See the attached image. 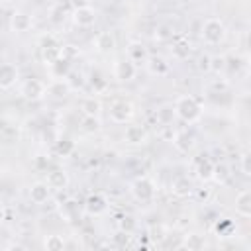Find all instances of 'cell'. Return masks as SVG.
Instances as JSON below:
<instances>
[{
	"label": "cell",
	"mask_w": 251,
	"mask_h": 251,
	"mask_svg": "<svg viewBox=\"0 0 251 251\" xmlns=\"http://www.w3.org/2000/svg\"><path fill=\"white\" fill-rule=\"evenodd\" d=\"M155 118H157V124H159V126H171L173 120L176 118V116H175V108H173V106H161V108L155 112Z\"/></svg>",
	"instance_id": "484cf974"
},
{
	"label": "cell",
	"mask_w": 251,
	"mask_h": 251,
	"mask_svg": "<svg viewBox=\"0 0 251 251\" xmlns=\"http://www.w3.org/2000/svg\"><path fill=\"white\" fill-rule=\"evenodd\" d=\"M31 16L27 12H22V10H14L12 16H10V29L14 33H25L31 29Z\"/></svg>",
	"instance_id": "8fae6325"
},
{
	"label": "cell",
	"mask_w": 251,
	"mask_h": 251,
	"mask_svg": "<svg viewBox=\"0 0 251 251\" xmlns=\"http://www.w3.org/2000/svg\"><path fill=\"white\" fill-rule=\"evenodd\" d=\"M55 149H57L59 155L67 157V155L73 153V149H75V141H71V139H67V137H65V139H59L57 145H55Z\"/></svg>",
	"instance_id": "1f68e13d"
},
{
	"label": "cell",
	"mask_w": 251,
	"mask_h": 251,
	"mask_svg": "<svg viewBox=\"0 0 251 251\" xmlns=\"http://www.w3.org/2000/svg\"><path fill=\"white\" fill-rule=\"evenodd\" d=\"M4 220H6V210H4L2 206H0V226L4 224Z\"/></svg>",
	"instance_id": "ab89813d"
},
{
	"label": "cell",
	"mask_w": 251,
	"mask_h": 251,
	"mask_svg": "<svg viewBox=\"0 0 251 251\" xmlns=\"http://www.w3.org/2000/svg\"><path fill=\"white\" fill-rule=\"evenodd\" d=\"M20 94L29 100V102H37L41 100L45 94H47V84L41 80V78H35V76H29L25 80H22L20 84Z\"/></svg>",
	"instance_id": "277c9868"
},
{
	"label": "cell",
	"mask_w": 251,
	"mask_h": 251,
	"mask_svg": "<svg viewBox=\"0 0 251 251\" xmlns=\"http://www.w3.org/2000/svg\"><path fill=\"white\" fill-rule=\"evenodd\" d=\"M135 75H137V67H135V63L129 61L127 57L118 59V61L114 63V76H116L120 82H129V80L135 78Z\"/></svg>",
	"instance_id": "52a82bcc"
},
{
	"label": "cell",
	"mask_w": 251,
	"mask_h": 251,
	"mask_svg": "<svg viewBox=\"0 0 251 251\" xmlns=\"http://www.w3.org/2000/svg\"><path fill=\"white\" fill-rule=\"evenodd\" d=\"M212 173H214V163L210 159H200L196 163V176L204 182L212 180Z\"/></svg>",
	"instance_id": "603a6c76"
},
{
	"label": "cell",
	"mask_w": 251,
	"mask_h": 251,
	"mask_svg": "<svg viewBox=\"0 0 251 251\" xmlns=\"http://www.w3.org/2000/svg\"><path fill=\"white\" fill-rule=\"evenodd\" d=\"M210 194H212L210 188H198V190H196V196H198L200 200H204V202L210 198Z\"/></svg>",
	"instance_id": "f35d334b"
},
{
	"label": "cell",
	"mask_w": 251,
	"mask_h": 251,
	"mask_svg": "<svg viewBox=\"0 0 251 251\" xmlns=\"http://www.w3.org/2000/svg\"><path fill=\"white\" fill-rule=\"evenodd\" d=\"M114 241L116 243H120V245H126L127 241H129V233H126V231H118V235H114Z\"/></svg>",
	"instance_id": "74e56055"
},
{
	"label": "cell",
	"mask_w": 251,
	"mask_h": 251,
	"mask_svg": "<svg viewBox=\"0 0 251 251\" xmlns=\"http://www.w3.org/2000/svg\"><path fill=\"white\" fill-rule=\"evenodd\" d=\"M69 92H71V84L67 82V78H53V82L47 84V94L55 98H65Z\"/></svg>",
	"instance_id": "ffe728a7"
},
{
	"label": "cell",
	"mask_w": 251,
	"mask_h": 251,
	"mask_svg": "<svg viewBox=\"0 0 251 251\" xmlns=\"http://www.w3.org/2000/svg\"><path fill=\"white\" fill-rule=\"evenodd\" d=\"M147 69L151 75L155 76H165L169 73V63L163 59V57H147Z\"/></svg>",
	"instance_id": "44dd1931"
},
{
	"label": "cell",
	"mask_w": 251,
	"mask_h": 251,
	"mask_svg": "<svg viewBox=\"0 0 251 251\" xmlns=\"http://www.w3.org/2000/svg\"><path fill=\"white\" fill-rule=\"evenodd\" d=\"M235 214L241 218H251V192L249 190H241L235 196Z\"/></svg>",
	"instance_id": "ac0fdd59"
},
{
	"label": "cell",
	"mask_w": 251,
	"mask_h": 251,
	"mask_svg": "<svg viewBox=\"0 0 251 251\" xmlns=\"http://www.w3.org/2000/svg\"><path fill=\"white\" fill-rule=\"evenodd\" d=\"M173 37V29L169 27V25H161L157 31H155V39L157 41H167V39H171Z\"/></svg>",
	"instance_id": "e575fe53"
},
{
	"label": "cell",
	"mask_w": 251,
	"mask_h": 251,
	"mask_svg": "<svg viewBox=\"0 0 251 251\" xmlns=\"http://www.w3.org/2000/svg\"><path fill=\"white\" fill-rule=\"evenodd\" d=\"M39 49H41V57L47 67L61 57V43L55 39V35H43L39 39Z\"/></svg>",
	"instance_id": "5b68a950"
},
{
	"label": "cell",
	"mask_w": 251,
	"mask_h": 251,
	"mask_svg": "<svg viewBox=\"0 0 251 251\" xmlns=\"http://www.w3.org/2000/svg\"><path fill=\"white\" fill-rule=\"evenodd\" d=\"M192 182L188 176H176L173 182H171V194L176 196V198H186L192 194Z\"/></svg>",
	"instance_id": "e0dca14e"
},
{
	"label": "cell",
	"mask_w": 251,
	"mask_h": 251,
	"mask_svg": "<svg viewBox=\"0 0 251 251\" xmlns=\"http://www.w3.org/2000/svg\"><path fill=\"white\" fill-rule=\"evenodd\" d=\"M51 190H65L69 186V175L63 169H53L47 173V180H45Z\"/></svg>",
	"instance_id": "2e32d148"
},
{
	"label": "cell",
	"mask_w": 251,
	"mask_h": 251,
	"mask_svg": "<svg viewBox=\"0 0 251 251\" xmlns=\"http://www.w3.org/2000/svg\"><path fill=\"white\" fill-rule=\"evenodd\" d=\"M226 67H227L226 57H210V71L220 73V71H226Z\"/></svg>",
	"instance_id": "836d02e7"
},
{
	"label": "cell",
	"mask_w": 251,
	"mask_h": 251,
	"mask_svg": "<svg viewBox=\"0 0 251 251\" xmlns=\"http://www.w3.org/2000/svg\"><path fill=\"white\" fill-rule=\"evenodd\" d=\"M51 198V186L43 180H37L29 186V200L33 204H45Z\"/></svg>",
	"instance_id": "7c38bea8"
},
{
	"label": "cell",
	"mask_w": 251,
	"mask_h": 251,
	"mask_svg": "<svg viewBox=\"0 0 251 251\" xmlns=\"http://www.w3.org/2000/svg\"><path fill=\"white\" fill-rule=\"evenodd\" d=\"M73 22L78 27H92L96 22V10L92 6H76L73 10Z\"/></svg>",
	"instance_id": "9c48e42d"
},
{
	"label": "cell",
	"mask_w": 251,
	"mask_h": 251,
	"mask_svg": "<svg viewBox=\"0 0 251 251\" xmlns=\"http://www.w3.org/2000/svg\"><path fill=\"white\" fill-rule=\"evenodd\" d=\"M235 224L231 220H218V224L214 226V231L220 235V237H231L235 235Z\"/></svg>",
	"instance_id": "83f0119b"
},
{
	"label": "cell",
	"mask_w": 251,
	"mask_h": 251,
	"mask_svg": "<svg viewBox=\"0 0 251 251\" xmlns=\"http://www.w3.org/2000/svg\"><path fill=\"white\" fill-rule=\"evenodd\" d=\"M175 116L186 124H194L202 118V106L200 102L190 96V94H184V96H178L176 102H175Z\"/></svg>",
	"instance_id": "6da1fadb"
},
{
	"label": "cell",
	"mask_w": 251,
	"mask_h": 251,
	"mask_svg": "<svg viewBox=\"0 0 251 251\" xmlns=\"http://www.w3.org/2000/svg\"><path fill=\"white\" fill-rule=\"evenodd\" d=\"M204 245H206L204 237H202V235H196V233L186 235L184 241H182V247H186V249H190V251H200V249H204Z\"/></svg>",
	"instance_id": "f546056e"
},
{
	"label": "cell",
	"mask_w": 251,
	"mask_h": 251,
	"mask_svg": "<svg viewBox=\"0 0 251 251\" xmlns=\"http://www.w3.org/2000/svg\"><path fill=\"white\" fill-rule=\"evenodd\" d=\"M171 53H173V57L178 59V61L188 59V55H190V43H188V39H186V37H176V39L173 41Z\"/></svg>",
	"instance_id": "d6986e66"
},
{
	"label": "cell",
	"mask_w": 251,
	"mask_h": 251,
	"mask_svg": "<svg viewBox=\"0 0 251 251\" xmlns=\"http://www.w3.org/2000/svg\"><path fill=\"white\" fill-rule=\"evenodd\" d=\"M171 141H173V145H175L180 153H188V151H192L194 145H196V137H194V133H190V131H176Z\"/></svg>",
	"instance_id": "5bb4252c"
},
{
	"label": "cell",
	"mask_w": 251,
	"mask_h": 251,
	"mask_svg": "<svg viewBox=\"0 0 251 251\" xmlns=\"http://www.w3.org/2000/svg\"><path fill=\"white\" fill-rule=\"evenodd\" d=\"M249 161H251V155H249L247 151H245V153H241V157H239V167H241V173H243L245 176H249V175H251Z\"/></svg>",
	"instance_id": "d590c367"
},
{
	"label": "cell",
	"mask_w": 251,
	"mask_h": 251,
	"mask_svg": "<svg viewBox=\"0 0 251 251\" xmlns=\"http://www.w3.org/2000/svg\"><path fill=\"white\" fill-rule=\"evenodd\" d=\"M124 141H126L127 145H143V143L147 141V131H145L141 126L131 124V126H127L126 131H124Z\"/></svg>",
	"instance_id": "9a60e30c"
},
{
	"label": "cell",
	"mask_w": 251,
	"mask_h": 251,
	"mask_svg": "<svg viewBox=\"0 0 251 251\" xmlns=\"http://www.w3.org/2000/svg\"><path fill=\"white\" fill-rule=\"evenodd\" d=\"M133 114H135L133 104L127 100H116L110 106V120L114 124H127L133 118Z\"/></svg>",
	"instance_id": "8992f818"
},
{
	"label": "cell",
	"mask_w": 251,
	"mask_h": 251,
	"mask_svg": "<svg viewBox=\"0 0 251 251\" xmlns=\"http://www.w3.org/2000/svg\"><path fill=\"white\" fill-rule=\"evenodd\" d=\"M100 110H102V104H100V100H96V98H84V100L80 102V112H82V116H98Z\"/></svg>",
	"instance_id": "d4e9b609"
},
{
	"label": "cell",
	"mask_w": 251,
	"mask_h": 251,
	"mask_svg": "<svg viewBox=\"0 0 251 251\" xmlns=\"http://www.w3.org/2000/svg\"><path fill=\"white\" fill-rule=\"evenodd\" d=\"M84 210L90 216H102L108 212V198L102 192H92L84 200Z\"/></svg>",
	"instance_id": "ba28073f"
},
{
	"label": "cell",
	"mask_w": 251,
	"mask_h": 251,
	"mask_svg": "<svg viewBox=\"0 0 251 251\" xmlns=\"http://www.w3.org/2000/svg\"><path fill=\"white\" fill-rule=\"evenodd\" d=\"M49 69H51V73H53L55 78H65V76L69 75V71H71V61L59 57L55 63L49 65Z\"/></svg>",
	"instance_id": "cb8c5ba5"
},
{
	"label": "cell",
	"mask_w": 251,
	"mask_h": 251,
	"mask_svg": "<svg viewBox=\"0 0 251 251\" xmlns=\"http://www.w3.org/2000/svg\"><path fill=\"white\" fill-rule=\"evenodd\" d=\"M94 49L102 55H108L116 49V37L112 35V31H100L94 37Z\"/></svg>",
	"instance_id": "4fadbf2b"
},
{
	"label": "cell",
	"mask_w": 251,
	"mask_h": 251,
	"mask_svg": "<svg viewBox=\"0 0 251 251\" xmlns=\"http://www.w3.org/2000/svg\"><path fill=\"white\" fill-rule=\"evenodd\" d=\"M198 69L204 71V73L210 71V55H202V57L198 59Z\"/></svg>",
	"instance_id": "8d00e7d4"
},
{
	"label": "cell",
	"mask_w": 251,
	"mask_h": 251,
	"mask_svg": "<svg viewBox=\"0 0 251 251\" xmlns=\"http://www.w3.org/2000/svg\"><path fill=\"white\" fill-rule=\"evenodd\" d=\"M229 178H231V173H229V167H227L226 163H218V165H214L212 180H216L218 184H226Z\"/></svg>",
	"instance_id": "4316f807"
},
{
	"label": "cell",
	"mask_w": 251,
	"mask_h": 251,
	"mask_svg": "<svg viewBox=\"0 0 251 251\" xmlns=\"http://www.w3.org/2000/svg\"><path fill=\"white\" fill-rule=\"evenodd\" d=\"M80 129L84 133H96L100 129V120L98 116H82L80 120Z\"/></svg>",
	"instance_id": "f1b7e54d"
},
{
	"label": "cell",
	"mask_w": 251,
	"mask_h": 251,
	"mask_svg": "<svg viewBox=\"0 0 251 251\" xmlns=\"http://www.w3.org/2000/svg\"><path fill=\"white\" fill-rule=\"evenodd\" d=\"M227 35V29H226V24L220 20V18H206L202 22V27H200V37L204 43L208 45H218L226 39Z\"/></svg>",
	"instance_id": "7a4b0ae2"
},
{
	"label": "cell",
	"mask_w": 251,
	"mask_h": 251,
	"mask_svg": "<svg viewBox=\"0 0 251 251\" xmlns=\"http://www.w3.org/2000/svg\"><path fill=\"white\" fill-rule=\"evenodd\" d=\"M129 192L137 202H151L157 194V186L149 176H137L131 180Z\"/></svg>",
	"instance_id": "3957f363"
},
{
	"label": "cell",
	"mask_w": 251,
	"mask_h": 251,
	"mask_svg": "<svg viewBox=\"0 0 251 251\" xmlns=\"http://www.w3.org/2000/svg\"><path fill=\"white\" fill-rule=\"evenodd\" d=\"M149 55H147V47L141 43V41H131L127 45V59L133 61V63H139V61H145Z\"/></svg>",
	"instance_id": "7402d4cb"
},
{
	"label": "cell",
	"mask_w": 251,
	"mask_h": 251,
	"mask_svg": "<svg viewBox=\"0 0 251 251\" xmlns=\"http://www.w3.org/2000/svg\"><path fill=\"white\" fill-rule=\"evenodd\" d=\"M135 226H137V222H135L133 216H122V220H120V229H122V231L131 233V231L135 229Z\"/></svg>",
	"instance_id": "d6a6232c"
},
{
	"label": "cell",
	"mask_w": 251,
	"mask_h": 251,
	"mask_svg": "<svg viewBox=\"0 0 251 251\" xmlns=\"http://www.w3.org/2000/svg\"><path fill=\"white\" fill-rule=\"evenodd\" d=\"M43 247H45L47 251H63V249H65V239H63L61 235H57V233L47 235L45 241H43Z\"/></svg>",
	"instance_id": "4dcf8cb0"
},
{
	"label": "cell",
	"mask_w": 251,
	"mask_h": 251,
	"mask_svg": "<svg viewBox=\"0 0 251 251\" xmlns=\"http://www.w3.org/2000/svg\"><path fill=\"white\" fill-rule=\"evenodd\" d=\"M20 80V71L14 63H0V90L12 88Z\"/></svg>",
	"instance_id": "30bf717a"
}]
</instances>
